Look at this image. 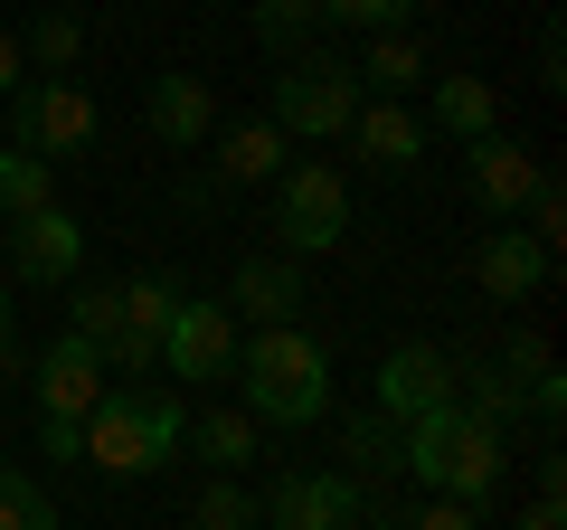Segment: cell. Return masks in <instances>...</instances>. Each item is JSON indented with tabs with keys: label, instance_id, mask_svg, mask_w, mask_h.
<instances>
[{
	"label": "cell",
	"instance_id": "11",
	"mask_svg": "<svg viewBox=\"0 0 567 530\" xmlns=\"http://www.w3.org/2000/svg\"><path fill=\"white\" fill-rule=\"evenodd\" d=\"M142 123H152L171 152H199L208 133H218V85L189 77V67H162V77L142 85Z\"/></svg>",
	"mask_w": 567,
	"mask_h": 530
},
{
	"label": "cell",
	"instance_id": "1",
	"mask_svg": "<svg viewBox=\"0 0 567 530\" xmlns=\"http://www.w3.org/2000/svg\"><path fill=\"white\" fill-rule=\"evenodd\" d=\"M237 398H246V417L256 427H312V417L331 408V350L312 342L303 323H256V332H237Z\"/></svg>",
	"mask_w": 567,
	"mask_h": 530
},
{
	"label": "cell",
	"instance_id": "14",
	"mask_svg": "<svg viewBox=\"0 0 567 530\" xmlns=\"http://www.w3.org/2000/svg\"><path fill=\"white\" fill-rule=\"evenodd\" d=\"M29 388H39V417H85L114 379H104V360H95L85 332H58V342L39 350V379H29Z\"/></svg>",
	"mask_w": 567,
	"mask_h": 530
},
{
	"label": "cell",
	"instance_id": "27",
	"mask_svg": "<svg viewBox=\"0 0 567 530\" xmlns=\"http://www.w3.org/2000/svg\"><path fill=\"white\" fill-rule=\"evenodd\" d=\"M406 10H416V0H322V29H360V39H379V29H406Z\"/></svg>",
	"mask_w": 567,
	"mask_h": 530
},
{
	"label": "cell",
	"instance_id": "32",
	"mask_svg": "<svg viewBox=\"0 0 567 530\" xmlns=\"http://www.w3.org/2000/svg\"><path fill=\"white\" fill-rule=\"evenodd\" d=\"M20 85H29V58H20V39L0 29V95H20Z\"/></svg>",
	"mask_w": 567,
	"mask_h": 530
},
{
	"label": "cell",
	"instance_id": "21",
	"mask_svg": "<svg viewBox=\"0 0 567 530\" xmlns=\"http://www.w3.org/2000/svg\"><path fill=\"white\" fill-rule=\"evenodd\" d=\"M48 200H58V162L0 143V218H29V208H48Z\"/></svg>",
	"mask_w": 567,
	"mask_h": 530
},
{
	"label": "cell",
	"instance_id": "4",
	"mask_svg": "<svg viewBox=\"0 0 567 530\" xmlns=\"http://www.w3.org/2000/svg\"><path fill=\"white\" fill-rule=\"evenodd\" d=\"M265 114L284 123V143H341L350 114H360V77H350V58H322V48H293L275 77V104Z\"/></svg>",
	"mask_w": 567,
	"mask_h": 530
},
{
	"label": "cell",
	"instance_id": "17",
	"mask_svg": "<svg viewBox=\"0 0 567 530\" xmlns=\"http://www.w3.org/2000/svg\"><path fill=\"white\" fill-rule=\"evenodd\" d=\"M341 143H360L369 171H416V162H425V123L406 114L398 95H360V114H350Z\"/></svg>",
	"mask_w": 567,
	"mask_h": 530
},
{
	"label": "cell",
	"instance_id": "24",
	"mask_svg": "<svg viewBox=\"0 0 567 530\" xmlns=\"http://www.w3.org/2000/svg\"><path fill=\"white\" fill-rule=\"evenodd\" d=\"M256 39L275 48V58L312 48V39H322V0H256Z\"/></svg>",
	"mask_w": 567,
	"mask_h": 530
},
{
	"label": "cell",
	"instance_id": "30",
	"mask_svg": "<svg viewBox=\"0 0 567 530\" xmlns=\"http://www.w3.org/2000/svg\"><path fill=\"white\" fill-rule=\"evenodd\" d=\"M39 455H58V465H85V417H39Z\"/></svg>",
	"mask_w": 567,
	"mask_h": 530
},
{
	"label": "cell",
	"instance_id": "13",
	"mask_svg": "<svg viewBox=\"0 0 567 530\" xmlns=\"http://www.w3.org/2000/svg\"><path fill=\"white\" fill-rule=\"evenodd\" d=\"M464 181H473V208L483 218H520L529 181H539V152L511 143V133H483V143H464Z\"/></svg>",
	"mask_w": 567,
	"mask_h": 530
},
{
	"label": "cell",
	"instance_id": "25",
	"mask_svg": "<svg viewBox=\"0 0 567 530\" xmlns=\"http://www.w3.org/2000/svg\"><path fill=\"white\" fill-rule=\"evenodd\" d=\"M171 304H181V285H171V275H133V285H123V323H133L142 342H162Z\"/></svg>",
	"mask_w": 567,
	"mask_h": 530
},
{
	"label": "cell",
	"instance_id": "31",
	"mask_svg": "<svg viewBox=\"0 0 567 530\" xmlns=\"http://www.w3.org/2000/svg\"><path fill=\"white\" fill-rule=\"evenodd\" d=\"M539 85H567V39H558V20L539 29Z\"/></svg>",
	"mask_w": 567,
	"mask_h": 530
},
{
	"label": "cell",
	"instance_id": "9",
	"mask_svg": "<svg viewBox=\"0 0 567 530\" xmlns=\"http://www.w3.org/2000/svg\"><path fill=\"white\" fill-rule=\"evenodd\" d=\"M10 265H20V285H76L85 275V218H66L58 200L29 208V218H10Z\"/></svg>",
	"mask_w": 567,
	"mask_h": 530
},
{
	"label": "cell",
	"instance_id": "22",
	"mask_svg": "<svg viewBox=\"0 0 567 530\" xmlns=\"http://www.w3.org/2000/svg\"><path fill=\"white\" fill-rule=\"evenodd\" d=\"M189 436H199V455H208L218 473H237V465H256V455H265V427H256L246 408H208Z\"/></svg>",
	"mask_w": 567,
	"mask_h": 530
},
{
	"label": "cell",
	"instance_id": "7",
	"mask_svg": "<svg viewBox=\"0 0 567 530\" xmlns=\"http://www.w3.org/2000/svg\"><path fill=\"white\" fill-rule=\"evenodd\" d=\"M162 369L171 379H189V388H208V379H227L237 369V313L227 304H171V323H162Z\"/></svg>",
	"mask_w": 567,
	"mask_h": 530
},
{
	"label": "cell",
	"instance_id": "15",
	"mask_svg": "<svg viewBox=\"0 0 567 530\" xmlns=\"http://www.w3.org/2000/svg\"><path fill=\"white\" fill-rule=\"evenodd\" d=\"M227 313H237V332H256V323H293L303 313V256H246L237 275H227Z\"/></svg>",
	"mask_w": 567,
	"mask_h": 530
},
{
	"label": "cell",
	"instance_id": "6",
	"mask_svg": "<svg viewBox=\"0 0 567 530\" xmlns=\"http://www.w3.org/2000/svg\"><path fill=\"white\" fill-rule=\"evenodd\" d=\"M275 227H284V256H331L350 237V181L331 162H284L275 171Z\"/></svg>",
	"mask_w": 567,
	"mask_h": 530
},
{
	"label": "cell",
	"instance_id": "23",
	"mask_svg": "<svg viewBox=\"0 0 567 530\" xmlns=\"http://www.w3.org/2000/svg\"><path fill=\"white\" fill-rule=\"evenodd\" d=\"M341 455H350V483H379V473H398V417H350L341 427Z\"/></svg>",
	"mask_w": 567,
	"mask_h": 530
},
{
	"label": "cell",
	"instance_id": "29",
	"mask_svg": "<svg viewBox=\"0 0 567 530\" xmlns=\"http://www.w3.org/2000/svg\"><path fill=\"white\" fill-rule=\"evenodd\" d=\"M473 511H483V502H454V492H425V511H416L406 530H483Z\"/></svg>",
	"mask_w": 567,
	"mask_h": 530
},
{
	"label": "cell",
	"instance_id": "18",
	"mask_svg": "<svg viewBox=\"0 0 567 530\" xmlns=\"http://www.w3.org/2000/svg\"><path fill=\"white\" fill-rule=\"evenodd\" d=\"M350 77H360V95H416L425 77H435V58H425L416 29H379V39H360V58H350Z\"/></svg>",
	"mask_w": 567,
	"mask_h": 530
},
{
	"label": "cell",
	"instance_id": "8",
	"mask_svg": "<svg viewBox=\"0 0 567 530\" xmlns=\"http://www.w3.org/2000/svg\"><path fill=\"white\" fill-rule=\"evenodd\" d=\"M256 521H275V530H360L369 521V492L350 483V473H284L275 492L256 502Z\"/></svg>",
	"mask_w": 567,
	"mask_h": 530
},
{
	"label": "cell",
	"instance_id": "36",
	"mask_svg": "<svg viewBox=\"0 0 567 530\" xmlns=\"http://www.w3.org/2000/svg\"><path fill=\"white\" fill-rule=\"evenodd\" d=\"M0 237H10V218H0Z\"/></svg>",
	"mask_w": 567,
	"mask_h": 530
},
{
	"label": "cell",
	"instance_id": "28",
	"mask_svg": "<svg viewBox=\"0 0 567 530\" xmlns=\"http://www.w3.org/2000/svg\"><path fill=\"white\" fill-rule=\"evenodd\" d=\"M189 521H199V530H256V502L218 473V483H199V511H189Z\"/></svg>",
	"mask_w": 567,
	"mask_h": 530
},
{
	"label": "cell",
	"instance_id": "26",
	"mask_svg": "<svg viewBox=\"0 0 567 530\" xmlns=\"http://www.w3.org/2000/svg\"><path fill=\"white\" fill-rule=\"evenodd\" d=\"M0 530H58V502H48L29 473H10V465H0Z\"/></svg>",
	"mask_w": 567,
	"mask_h": 530
},
{
	"label": "cell",
	"instance_id": "10",
	"mask_svg": "<svg viewBox=\"0 0 567 530\" xmlns=\"http://www.w3.org/2000/svg\"><path fill=\"white\" fill-rule=\"evenodd\" d=\"M454 388H464V379H454V350H435V342H398V350L379 360V417H398V427H406V417L445 408Z\"/></svg>",
	"mask_w": 567,
	"mask_h": 530
},
{
	"label": "cell",
	"instance_id": "12",
	"mask_svg": "<svg viewBox=\"0 0 567 530\" xmlns=\"http://www.w3.org/2000/svg\"><path fill=\"white\" fill-rule=\"evenodd\" d=\"M548 256H558V246H539L520 218H492V237L473 246V285H483L492 304H529V294L548 285Z\"/></svg>",
	"mask_w": 567,
	"mask_h": 530
},
{
	"label": "cell",
	"instance_id": "33",
	"mask_svg": "<svg viewBox=\"0 0 567 530\" xmlns=\"http://www.w3.org/2000/svg\"><path fill=\"white\" fill-rule=\"evenodd\" d=\"M511 530H567V511H558V492H539V502H529V511H520V521H511Z\"/></svg>",
	"mask_w": 567,
	"mask_h": 530
},
{
	"label": "cell",
	"instance_id": "3",
	"mask_svg": "<svg viewBox=\"0 0 567 530\" xmlns=\"http://www.w3.org/2000/svg\"><path fill=\"white\" fill-rule=\"evenodd\" d=\"M189 436V408L171 388H104L95 408H85V465L95 473H162Z\"/></svg>",
	"mask_w": 567,
	"mask_h": 530
},
{
	"label": "cell",
	"instance_id": "34",
	"mask_svg": "<svg viewBox=\"0 0 567 530\" xmlns=\"http://www.w3.org/2000/svg\"><path fill=\"white\" fill-rule=\"evenodd\" d=\"M10 323H20V304H10V285H0V342H10Z\"/></svg>",
	"mask_w": 567,
	"mask_h": 530
},
{
	"label": "cell",
	"instance_id": "35",
	"mask_svg": "<svg viewBox=\"0 0 567 530\" xmlns=\"http://www.w3.org/2000/svg\"><path fill=\"white\" fill-rule=\"evenodd\" d=\"M369 530H406V521H369Z\"/></svg>",
	"mask_w": 567,
	"mask_h": 530
},
{
	"label": "cell",
	"instance_id": "20",
	"mask_svg": "<svg viewBox=\"0 0 567 530\" xmlns=\"http://www.w3.org/2000/svg\"><path fill=\"white\" fill-rule=\"evenodd\" d=\"M20 58H29V77H76L85 20H76V10H39V20L20 29Z\"/></svg>",
	"mask_w": 567,
	"mask_h": 530
},
{
	"label": "cell",
	"instance_id": "5",
	"mask_svg": "<svg viewBox=\"0 0 567 530\" xmlns=\"http://www.w3.org/2000/svg\"><path fill=\"white\" fill-rule=\"evenodd\" d=\"M95 133H104V114L76 77H29L10 95V143L39 152V162H76V152H95Z\"/></svg>",
	"mask_w": 567,
	"mask_h": 530
},
{
	"label": "cell",
	"instance_id": "2",
	"mask_svg": "<svg viewBox=\"0 0 567 530\" xmlns=\"http://www.w3.org/2000/svg\"><path fill=\"white\" fill-rule=\"evenodd\" d=\"M511 446L492 417H473L464 398H445V408H425L398 427V473H416L425 492H454V502H492V483H502Z\"/></svg>",
	"mask_w": 567,
	"mask_h": 530
},
{
	"label": "cell",
	"instance_id": "19",
	"mask_svg": "<svg viewBox=\"0 0 567 530\" xmlns=\"http://www.w3.org/2000/svg\"><path fill=\"white\" fill-rule=\"evenodd\" d=\"M425 85H435V133H454V143L502 133V85L492 77H425Z\"/></svg>",
	"mask_w": 567,
	"mask_h": 530
},
{
	"label": "cell",
	"instance_id": "16",
	"mask_svg": "<svg viewBox=\"0 0 567 530\" xmlns=\"http://www.w3.org/2000/svg\"><path fill=\"white\" fill-rule=\"evenodd\" d=\"M284 171V123L275 114H246L227 133H208V190H246V181H275Z\"/></svg>",
	"mask_w": 567,
	"mask_h": 530
}]
</instances>
